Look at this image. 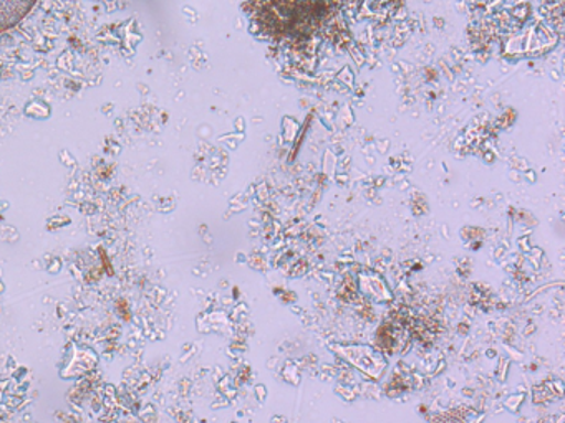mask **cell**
<instances>
[{
	"mask_svg": "<svg viewBox=\"0 0 565 423\" xmlns=\"http://www.w3.org/2000/svg\"><path fill=\"white\" fill-rule=\"evenodd\" d=\"M38 0H0V33L14 29L34 9Z\"/></svg>",
	"mask_w": 565,
	"mask_h": 423,
	"instance_id": "6da1fadb",
	"label": "cell"
}]
</instances>
